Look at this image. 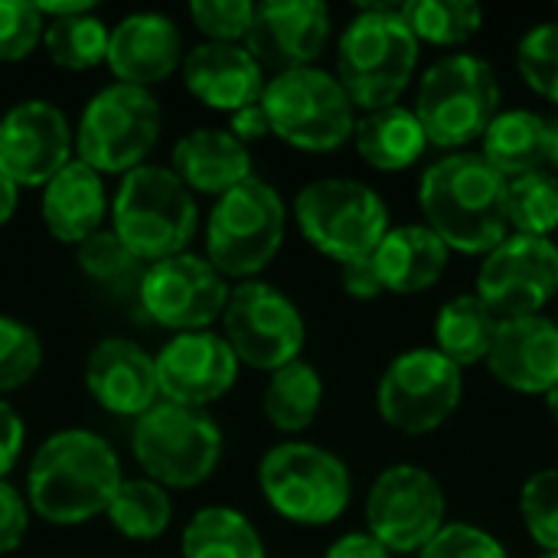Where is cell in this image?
<instances>
[{
  "label": "cell",
  "mask_w": 558,
  "mask_h": 558,
  "mask_svg": "<svg viewBox=\"0 0 558 558\" xmlns=\"http://www.w3.org/2000/svg\"><path fill=\"white\" fill-rule=\"evenodd\" d=\"M121 481V458L101 435L62 428L33 451L26 504L49 526H82L108 510Z\"/></svg>",
  "instance_id": "6da1fadb"
},
{
  "label": "cell",
  "mask_w": 558,
  "mask_h": 558,
  "mask_svg": "<svg viewBox=\"0 0 558 558\" xmlns=\"http://www.w3.org/2000/svg\"><path fill=\"white\" fill-rule=\"evenodd\" d=\"M507 177L497 173L484 154L454 150L422 173L418 206L425 226L464 255H487L510 235Z\"/></svg>",
  "instance_id": "7a4b0ae2"
},
{
  "label": "cell",
  "mask_w": 558,
  "mask_h": 558,
  "mask_svg": "<svg viewBox=\"0 0 558 558\" xmlns=\"http://www.w3.org/2000/svg\"><path fill=\"white\" fill-rule=\"evenodd\" d=\"M418 65V39L402 3H363L337 46V78L353 108L379 111L399 101Z\"/></svg>",
  "instance_id": "3957f363"
},
{
  "label": "cell",
  "mask_w": 558,
  "mask_h": 558,
  "mask_svg": "<svg viewBox=\"0 0 558 558\" xmlns=\"http://www.w3.org/2000/svg\"><path fill=\"white\" fill-rule=\"evenodd\" d=\"M108 216L111 232L144 265L186 252L199 226L196 196L170 167L154 163L121 177Z\"/></svg>",
  "instance_id": "277c9868"
},
{
  "label": "cell",
  "mask_w": 558,
  "mask_h": 558,
  "mask_svg": "<svg viewBox=\"0 0 558 558\" xmlns=\"http://www.w3.org/2000/svg\"><path fill=\"white\" fill-rule=\"evenodd\" d=\"M412 111L435 147L458 150L484 137L500 114V82L494 65L471 52L438 59L425 69Z\"/></svg>",
  "instance_id": "5b68a950"
},
{
  "label": "cell",
  "mask_w": 558,
  "mask_h": 558,
  "mask_svg": "<svg viewBox=\"0 0 558 558\" xmlns=\"http://www.w3.org/2000/svg\"><path fill=\"white\" fill-rule=\"evenodd\" d=\"M222 428L206 409L157 402L131 428V451L147 481L177 490L206 484L222 461Z\"/></svg>",
  "instance_id": "8992f818"
},
{
  "label": "cell",
  "mask_w": 558,
  "mask_h": 558,
  "mask_svg": "<svg viewBox=\"0 0 558 558\" xmlns=\"http://www.w3.org/2000/svg\"><path fill=\"white\" fill-rule=\"evenodd\" d=\"M288 209L278 190L258 177L216 199L206 222V262L235 281H255L281 252Z\"/></svg>",
  "instance_id": "52a82bcc"
},
{
  "label": "cell",
  "mask_w": 558,
  "mask_h": 558,
  "mask_svg": "<svg viewBox=\"0 0 558 558\" xmlns=\"http://www.w3.org/2000/svg\"><path fill=\"white\" fill-rule=\"evenodd\" d=\"M160 101L147 88L111 82L92 95L78 118L75 154L101 177H124L147 163L160 141Z\"/></svg>",
  "instance_id": "ba28073f"
},
{
  "label": "cell",
  "mask_w": 558,
  "mask_h": 558,
  "mask_svg": "<svg viewBox=\"0 0 558 558\" xmlns=\"http://www.w3.org/2000/svg\"><path fill=\"white\" fill-rule=\"evenodd\" d=\"M258 487L268 507L298 526L333 523L353 497L347 464L311 441L275 445L258 464Z\"/></svg>",
  "instance_id": "9c48e42d"
},
{
  "label": "cell",
  "mask_w": 558,
  "mask_h": 558,
  "mask_svg": "<svg viewBox=\"0 0 558 558\" xmlns=\"http://www.w3.org/2000/svg\"><path fill=\"white\" fill-rule=\"evenodd\" d=\"M294 219L301 235L333 262L366 258L389 232V209L383 196L350 177H324L294 196Z\"/></svg>",
  "instance_id": "30bf717a"
},
{
  "label": "cell",
  "mask_w": 558,
  "mask_h": 558,
  "mask_svg": "<svg viewBox=\"0 0 558 558\" xmlns=\"http://www.w3.org/2000/svg\"><path fill=\"white\" fill-rule=\"evenodd\" d=\"M262 108L271 134L298 150H337L356 128V108L340 78L317 65L271 75L262 92Z\"/></svg>",
  "instance_id": "8fae6325"
},
{
  "label": "cell",
  "mask_w": 558,
  "mask_h": 558,
  "mask_svg": "<svg viewBox=\"0 0 558 558\" xmlns=\"http://www.w3.org/2000/svg\"><path fill=\"white\" fill-rule=\"evenodd\" d=\"M222 337L242 366L275 373L304 350V317L298 304L265 281H239L222 311Z\"/></svg>",
  "instance_id": "7c38bea8"
},
{
  "label": "cell",
  "mask_w": 558,
  "mask_h": 558,
  "mask_svg": "<svg viewBox=\"0 0 558 558\" xmlns=\"http://www.w3.org/2000/svg\"><path fill=\"white\" fill-rule=\"evenodd\" d=\"M464 396V373L438 350L418 347L396 356L376 389L379 415L405 432V435H428L441 428L461 405Z\"/></svg>",
  "instance_id": "4fadbf2b"
},
{
  "label": "cell",
  "mask_w": 558,
  "mask_h": 558,
  "mask_svg": "<svg viewBox=\"0 0 558 558\" xmlns=\"http://www.w3.org/2000/svg\"><path fill=\"white\" fill-rule=\"evenodd\" d=\"M445 490L418 464L386 468L366 497V533L389 553H422L445 530Z\"/></svg>",
  "instance_id": "5bb4252c"
},
{
  "label": "cell",
  "mask_w": 558,
  "mask_h": 558,
  "mask_svg": "<svg viewBox=\"0 0 558 558\" xmlns=\"http://www.w3.org/2000/svg\"><path fill=\"white\" fill-rule=\"evenodd\" d=\"M229 291L232 288L226 278L206 258L180 252L144 268L137 304L157 327L173 333H196L209 330L213 320L222 317Z\"/></svg>",
  "instance_id": "9a60e30c"
},
{
  "label": "cell",
  "mask_w": 558,
  "mask_h": 558,
  "mask_svg": "<svg viewBox=\"0 0 558 558\" xmlns=\"http://www.w3.org/2000/svg\"><path fill=\"white\" fill-rule=\"evenodd\" d=\"M558 294V245L546 235H507L477 271V298L497 320L533 317Z\"/></svg>",
  "instance_id": "2e32d148"
},
{
  "label": "cell",
  "mask_w": 558,
  "mask_h": 558,
  "mask_svg": "<svg viewBox=\"0 0 558 558\" xmlns=\"http://www.w3.org/2000/svg\"><path fill=\"white\" fill-rule=\"evenodd\" d=\"M75 154L65 111L46 98L16 101L0 118V173L16 186H46Z\"/></svg>",
  "instance_id": "e0dca14e"
},
{
  "label": "cell",
  "mask_w": 558,
  "mask_h": 558,
  "mask_svg": "<svg viewBox=\"0 0 558 558\" xmlns=\"http://www.w3.org/2000/svg\"><path fill=\"white\" fill-rule=\"evenodd\" d=\"M157 389L163 402L186 409H206L219 402L239 379V360L222 333L196 330L173 333L154 356Z\"/></svg>",
  "instance_id": "ac0fdd59"
},
{
  "label": "cell",
  "mask_w": 558,
  "mask_h": 558,
  "mask_svg": "<svg viewBox=\"0 0 558 558\" xmlns=\"http://www.w3.org/2000/svg\"><path fill=\"white\" fill-rule=\"evenodd\" d=\"M330 39V10L320 0H265L255 3V20L245 49L262 69L291 72L320 59Z\"/></svg>",
  "instance_id": "d6986e66"
},
{
  "label": "cell",
  "mask_w": 558,
  "mask_h": 558,
  "mask_svg": "<svg viewBox=\"0 0 558 558\" xmlns=\"http://www.w3.org/2000/svg\"><path fill=\"white\" fill-rule=\"evenodd\" d=\"M105 65L121 85L154 88L167 82L183 65V36L180 26L163 13H131L118 20L108 33Z\"/></svg>",
  "instance_id": "ffe728a7"
},
{
  "label": "cell",
  "mask_w": 558,
  "mask_h": 558,
  "mask_svg": "<svg viewBox=\"0 0 558 558\" xmlns=\"http://www.w3.org/2000/svg\"><path fill=\"white\" fill-rule=\"evenodd\" d=\"M85 386L105 412L121 418H141L160 402L154 356L128 337H105L92 347Z\"/></svg>",
  "instance_id": "44dd1931"
},
{
  "label": "cell",
  "mask_w": 558,
  "mask_h": 558,
  "mask_svg": "<svg viewBox=\"0 0 558 558\" xmlns=\"http://www.w3.org/2000/svg\"><path fill=\"white\" fill-rule=\"evenodd\" d=\"M487 363L513 392L546 396L558 386V324L543 314L500 320Z\"/></svg>",
  "instance_id": "7402d4cb"
},
{
  "label": "cell",
  "mask_w": 558,
  "mask_h": 558,
  "mask_svg": "<svg viewBox=\"0 0 558 558\" xmlns=\"http://www.w3.org/2000/svg\"><path fill=\"white\" fill-rule=\"evenodd\" d=\"M265 69L245 46L235 43H199L183 56L186 92L213 111H242L262 101Z\"/></svg>",
  "instance_id": "603a6c76"
},
{
  "label": "cell",
  "mask_w": 558,
  "mask_h": 558,
  "mask_svg": "<svg viewBox=\"0 0 558 558\" xmlns=\"http://www.w3.org/2000/svg\"><path fill=\"white\" fill-rule=\"evenodd\" d=\"M43 226L62 245H82L95 232L105 229L111 213V199L105 193V177L88 163L72 157L46 186L39 199Z\"/></svg>",
  "instance_id": "cb8c5ba5"
},
{
  "label": "cell",
  "mask_w": 558,
  "mask_h": 558,
  "mask_svg": "<svg viewBox=\"0 0 558 558\" xmlns=\"http://www.w3.org/2000/svg\"><path fill=\"white\" fill-rule=\"evenodd\" d=\"M190 193L226 196L239 183L252 180V154L248 147L222 128H196L173 144L170 167Z\"/></svg>",
  "instance_id": "d4e9b609"
},
{
  "label": "cell",
  "mask_w": 558,
  "mask_h": 558,
  "mask_svg": "<svg viewBox=\"0 0 558 558\" xmlns=\"http://www.w3.org/2000/svg\"><path fill=\"white\" fill-rule=\"evenodd\" d=\"M448 255L451 248L425 222H412V226L389 229L379 248L373 252V262H376L383 291L418 294L445 275Z\"/></svg>",
  "instance_id": "484cf974"
},
{
  "label": "cell",
  "mask_w": 558,
  "mask_h": 558,
  "mask_svg": "<svg viewBox=\"0 0 558 558\" xmlns=\"http://www.w3.org/2000/svg\"><path fill=\"white\" fill-rule=\"evenodd\" d=\"M353 141H356L360 157L369 167L386 170V173L412 167L428 147V137L415 111L405 105H389V108L366 111L363 118H356Z\"/></svg>",
  "instance_id": "4316f807"
},
{
  "label": "cell",
  "mask_w": 558,
  "mask_h": 558,
  "mask_svg": "<svg viewBox=\"0 0 558 558\" xmlns=\"http://www.w3.org/2000/svg\"><path fill=\"white\" fill-rule=\"evenodd\" d=\"M484 160L507 180L546 170V118L526 108L500 111L484 134Z\"/></svg>",
  "instance_id": "83f0119b"
},
{
  "label": "cell",
  "mask_w": 558,
  "mask_h": 558,
  "mask_svg": "<svg viewBox=\"0 0 558 558\" xmlns=\"http://www.w3.org/2000/svg\"><path fill=\"white\" fill-rule=\"evenodd\" d=\"M183 558H268L255 523L232 507H203L190 517L183 539Z\"/></svg>",
  "instance_id": "f1b7e54d"
},
{
  "label": "cell",
  "mask_w": 558,
  "mask_h": 558,
  "mask_svg": "<svg viewBox=\"0 0 558 558\" xmlns=\"http://www.w3.org/2000/svg\"><path fill=\"white\" fill-rule=\"evenodd\" d=\"M497 317L494 311L477 298V294H458L451 298L435 320V340L438 353L448 356L454 366H474L487 360L497 333Z\"/></svg>",
  "instance_id": "f546056e"
},
{
  "label": "cell",
  "mask_w": 558,
  "mask_h": 558,
  "mask_svg": "<svg viewBox=\"0 0 558 558\" xmlns=\"http://www.w3.org/2000/svg\"><path fill=\"white\" fill-rule=\"evenodd\" d=\"M320 402H324V379L304 360L275 369L262 396L265 418L284 435H298L311 428L320 412Z\"/></svg>",
  "instance_id": "4dcf8cb0"
},
{
  "label": "cell",
  "mask_w": 558,
  "mask_h": 558,
  "mask_svg": "<svg viewBox=\"0 0 558 558\" xmlns=\"http://www.w3.org/2000/svg\"><path fill=\"white\" fill-rule=\"evenodd\" d=\"M105 517L124 539L150 543L167 533V526L173 520V504L160 484H154L147 477H134V481H121Z\"/></svg>",
  "instance_id": "1f68e13d"
},
{
  "label": "cell",
  "mask_w": 558,
  "mask_h": 558,
  "mask_svg": "<svg viewBox=\"0 0 558 558\" xmlns=\"http://www.w3.org/2000/svg\"><path fill=\"white\" fill-rule=\"evenodd\" d=\"M108 33L111 26L92 13L65 16V20H46L43 46L49 59L65 72H88L105 62L108 56Z\"/></svg>",
  "instance_id": "d6a6232c"
},
{
  "label": "cell",
  "mask_w": 558,
  "mask_h": 558,
  "mask_svg": "<svg viewBox=\"0 0 558 558\" xmlns=\"http://www.w3.org/2000/svg\"><path fill=\"white\" fill-rule=\"evenodd\" d=\"M402 20L418 43L461 46L484 26V10L474 0H409Z\"/></svg>",
  "instance_id": "836d02e7"
},
{
  "label": "cell",
  "mask_w": 558,
  "mask_h": 558,
  "mask_svg": "<svg viewBox=\"0 0 558 558\" xmlns=\"http://www.w3.org/2000/svg\"><path fill=\"white\" fill-rule=\"evenodd\" d=\"M507 219L520 235H553L558 229V177L533 170L507 183Z\"/></svg>",
  "instance_id": "e575fe53"
},
{
  "label": "cell",
  "mask_w": 558,
  "mask_h": 558,
  "mask_svg": "<svg viewBox=\"0 0 558 558\" xmlns=\"http://www.w3.org/2000/svg\"><path fill=\"white\" fill-rule=\"evenodd\" d=\"M75 258H78V268H82L92 281L108 284V288H124V284L131 281L134 291H137L141 275H144V268H147L141 258H134V255L124 248V242H121L111 229H101V232H95L92 239H85L82 245H75Z\"/></svg>",
  "instance_id": "d590c367"
},
{
  "label": "cell",
  "mask_w": 558,
  "mask_h": 558,
  "mask_svg": "<svg viewBox=\"0 0 558 558\" xmlns=\"http://www.w3.org/2000/svg\"><path fill=\"white\" fill-rule=\"evenodd\" d=\"M39 366H43L39 333L23 320L0 314V396L33 383Z\"/></svg>",
  "instance_id": "8d00e7d4"
},
{
  "label": "cell",
  "mask_w": 558,
  "mask_h": 558,
  "mask_svg": "<svg viewBox=\"0 0 558 558\" xmlns=\"http://www.w3.org/2000/svg\"><path fill=\"white\" fill-rule=\"evenodd\" d=\"M526 533L543 553H558V468L536 471L520 494Z\"/></svg>",
  "instance_id": "74e56055"
},
{
  "label": "cell",
  "mask_w": 558,
  "mask_h": 558,
  "mask_svg": "<svg viewBox=\"0 0 558 558\" xmlns=\"http://www.w3.org/2000/svg\"><path fill=\"white\" fill-rule=\"evenodd\" d=\"M517 65L526 85L558 105V23L533 26L517 46Z\"/></svg>",
  "instance_id": "f35d334b"
},
{
  "label": "cell",
  "mask_w": 558,
  "mask_h": 558,
  "mask_svg": "<svg viewBox=\"0 0 558 558\" xmlns=\"http://www.w3.org/2000/svg\"><path fill=\"white\" fill-rule=\"evenodd\" d=\"M190 16L196 29L206 36V43L242 46L255 20V3L252 0H196L190 3Z\"/></svg>",
  "instance_id": "ab89813d"
},
{
  "label": "cell",
  "mask_w": 558,
  "mask_h": 558,
  "mask_svg": "<svg viewBox=\"0 0 558 558\" xmlns=\"http://www.w3.org/2000/svg\"><path fill=\"white\" fill-rule=\"evenodd\" d=\"M46 20L29 0H0V62H23L43 43Z\"/></svg>",
  "instance_id": "60d3db41"
},
{
  "label": "cell",
  "mask_w": 558,
  "mask_h": 558,
  "mask_svg": "<svg viewBox=\"0 0 558 558\" xmlns=\"http://www.w3.org/2000/svg\"><path fill=\"white\" fill-rule=\"evenodd\" d=\"M418 558H510L500 539L471 526V523H445V530L418 553Z\"/></svg>",
  "instance_id": "b9f144b4"
},
{
  "label": "cell",
  "mask_w": 558,
  "mask_h": 558,
  "mask_svg": "<svg viewBox=\"0 0 558 558\" xmlns=\"http://www.w3.org/2000/svg\"><path fill=\"white\" fill-rule=\"evenodd\" d=\"M26 533H29V504L13 484L0 481V556L16 553Z\"/></svg>",
  "instance_id": "7bdbcfd3"
},
{
  "label": "cell",
  "mask_w": 558,
  "mask_h": 558,
  "mask_svg": "<svg viewBox=\"0 0 558 558\" xmlns=\"http://www.w3.org/2000/svg\"><path fill=\"white\" fill-rule=\"evenodd\" d=\"M23 445H26V425L20 412L0 399V481H7V474L16 468Z\"/></svg>",
  "instance_id": "ee69618b"
},
{
  "label": "cell",
  "mask_w": 558,
  "mask_h": 558,
  "mask_svg": "<svg viewBox=\"0 0 558 558\" xmlns=\"http://www.w3.org/2000/svg\"><path fill=\"white\" fill-rule=\"evenodd\" d=\"M340 281H343V291L350 298H360V301H373V298L383 294V281H379V271H376L373 255L343 262L340 265Z\"/></svg>",
  "instance_id": "f6af8a7d"
},
{
  "label": "cell",
  "mask_w": 558,
  "mask_h": 558,
  "mask_svg": "<svg viewBox=\"0 0 558 558\" xmlns=\"http://www.w3.org/2000/svg\"><path fill=\"white\" fill-rule=\"evenodd\" d=\"M229 134L239 137L245 147H248V141L268 137V134H271V124H268V114H265L262 101H255V105H248V108L229 114Z\"/></svg>",
  "instance_id": "bcb514c9"
},
{
  "label": "cell",
  "mask_w": 558,
  "mask_h": 558,
  "mask_svg": "<svg viewBox=\"0 0 558 558\" xmlns=\"http://www.w3.org/2000/svg\"><path fill=\"white\" fill-rule=\"evenodd\" d=\"M324 558H392V553L369 533H347L324 553Z\"/></svg>",
  "instance_id": "7dc6e473"
},
{
  "label": "cell",
  "mask_w": 558,
  "mask_h": 558,
  "mask_svg": "<svg viewBox=\"0 0 558 558\" xmlns=\"http://www.w3.org/2000/svg\"><path fill=\"white\" fill-rule=\"evenodd\" d=\"M43 20H65V16H78V13H92L95 0H69V3H56V0H43L36 3Z\"/></svg>",
  "instance_id": "c3c4849f"
},
{
  "label": "cell",
  "mask_w": 558,
  "mask_h": 558,
  "mask_svg": "<svg viewBox=\"0 0 558 558\" xmlns=\"http://www.w3.org/2000/svg\"><path fill=\"white\" fill-rule=\"evenodd\" d=\"M16 203H20V186L0 173V226H7L16 213Z\"/></svg>",
  "instance_id": "681fc988"
},
{
  "label": "cell",
  "mask_w": 558,
  "mask_h": 558,
  "mask_svg": "<svg viewBox=\"0 0 558 558\" xmlns=\"http://www.w3.org/2000/svg\"><path fill=\"white\" fill-rule=\"evenodd\" d=\"M546 167L558 177V118H546Z\"/></svg>",
  "instance_id": "f907efd6"
},
{
  "label": "cell",
  "mask_w": 558,
  "mask_h": 558,
  "mask_svg": "<svg viewBox=\"0 0 558 558\" xmlns=\"http://www.w3.org/2000/svg\"><path fill=\"white\" fill-rule=\"evenodd\" d=\"M546 405H549L553 418H556V422H558V386H553V389L546 392Z\"/></svg>",
  "instance_id": "816d5d0a"
},
{
  "label": "cell",
  "mask_w": 558,
  "mask_h": 558,
  "mask_svg": "<svg viewBox=\"0 0 558 558\" xmlns=\"http://www.w3.org/2000/svg\"><path fill=\"white\" fill-rule=\"evenodd\" d=\"M539 558H558V553H543V556Z\"/></svg>",
  "instance_id": "f5cc1de1"
}]
</instances>
